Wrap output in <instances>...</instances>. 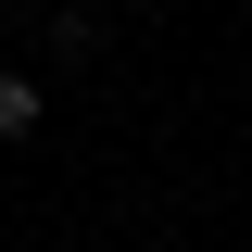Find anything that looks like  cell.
<instances>
[{
  "instance_id": "obj_1",
  "label": "cell",
  "mask_w": 252,
  "mask_h": 252,
  "mask_svg": "<svg viewBox=\"0 0 252 252\" xmlns=\"http://www.w3.org/2000/svg\"><path fill=\"white\" fill-rule=\"evenodd\" d=\"M38 114H51V89H38V76H0V139H26Z\"/></svg>"
},
{
  "instance_id": "obj_2",
  "label": "cell",
  "mask_w": 252,
  "mask_h": 252,
  "mask_svg": "<svg viewBox=\"0 0 252 252\" xmlns=\"http://www.w3.org/2000/svg\"><path fill=\"white\" fill-rule=\"evenodd\" d=\"M0 13H13V0H0Z\"/></svg>"
}]
</instances>
